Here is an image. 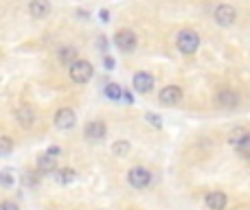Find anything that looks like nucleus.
Masks as SVG:
<instances>
[{
    "label": "nucleus",
    "instance_id": "2eb2a0df",
    "mask_svg": "<svg viewBox=\"0 0 250 210\" xmlns=\"http://www.w3.org/2000/svg\"><path fill=\"white\" fill-rule=\"evenodd\" d=\"M215 103L220 107H237L239 96L235 95V92H230V90H222L220 95L215 96Z\"/></svg>",
    "mask_w": 250,
    "mask_h": 210
},
{
    "label": "nucleus",
    "instance_id": "4be33fe9",
    "mask_svg": "<svg viewBox=\"0 0 250 210\" xmlns=\"http://www.w3.org/2000/svg\"><path fill=\"white\" fill-rule=\"evenodd\" d=\"M0 210H20L16 202H0Z\"/></svg>",
    "mask_w": 250,
    "mask_h": 210
},
{
    "label": "nucleus",
    "instance_id": "f257e3e1",
    "mask_svg": "<svg viewBox=\"0 0 250 210\" xmlns=\"http://www.w3.org/2000/svg\"><path fill=\"white\" fill-rule=\"evenodd\" d=\"M176 46L182 55H193L200 48V35L191 29H185L176 35Z\"/></svg>",
    "mask_w": 250,
    "mask_h": 210
},
{
    "label": "nucleus",
    "instance_id": "f03ea898",
    "mask_svg": "<svg viewBox=\"0 0 250 210\" xmlns=\"http://www.w3.org/2000/svg\"><path fill=\"white\" fill-rule=\"evenodd\" d=\"M68 75H70V79H73L75 83H88L92 79V75H95V68H92L90 61L77 59V61H73V64L68 66Z\"/></svg>",
    "mask_w": 250,
    "mask_h": 210
},
{
    "label": "nucleus",
    "instance_id": "6e6552de",
    "mask_svg": "<svg viewBox=\"0 0 250 210\" xmlns=\"http://www.w3.org/2000/svg\"><path fill=\"white\" fill-rule=\"evenodd\" d=\"M75 123H77V114H75V110H70V107H62V110H57L55 125L60 129H73Z\"/></svg>",
    "mask_w": 250,
    "mask_h": 210
},
{
    "label": "nucleus",
    "instance_id": "9d476101",
    "mask_svg": "<svg viewBox=\"0 0 250 210\" xmlns=\"http://www.w3.org/2000/svg\"><path fill=\"white\" fill-rule=\"evenodd\" d=\"M158 101L163 105H178L182 101V90L178 86H167L160 90L158 95Z\"/></svg>",
    "mask_w": 250,
    "mask_h": 210
},
{
    "label": "nucleus",
    "instance_id": "393cba45",
    "mask_svg": "<svg viewBox=\"0 0 250 210\" xmlns=\"http://www.w3.org/2000/svg\"><path fill=\"white\" fill-rule=\"evenodd\" d=\"M104 64H105V68H108V70L114 68V59H112V57H108V55L104 57Z\"/></svg>",
    "mask_w": 250,
    "mask_h": 210
},
{
    "label": "nucleus",
    "instance_id": "f8f14e48",
    "mask_svg": "<svg viewBox=\"0 0 250 210\" xmlns=\"http://www.w3.org/2000/svg\"><path fill=\"white\" fill-rule=\"evenodd\" d=\"M29 13L33 18H38V20H44V18L51 13V2H48V0H31Z\"/></svg>",
    "mask_w": 250,
    "mask_h": 210
},
{
    "label": "nucleus",
    "instance_id": "a878e982",
    "mask_svg": "<svg viewBox=\"0 0 250 210\" xmlns=\"http://www.w3.org/2000/svg\"><path fill=\"white\" fill-rule=\"evenodd\" d=\"M99 18H101V22H108V20H110V11H108V9H101V11H99Z\"/></svg>",
    "mask_w": 250,
    "mask_h": 210
},
{
    "label": "nucleus",
    "instance_id": "5701e85b",
    "mask_svg": "<svg viewBox=\"0 0 250 210\" xmlns=\"http://www.w3.org/2000/svg\"><path fill=\"white\" fill-rule=\"evenodd\" d=\"M46 153H48V155H53V158H57V155L62 153V149H60V147H48Z\"/></svg>",
    "mask_w": 250,
    "mask_h": 210
},
{
    "label": "nucleus",
    "instance_id": "ddd939ff",
    "mask_svg": "<svg viewBox=\"0 0 250 210\" xmlns=\"http://www.w3.org/2000/svg\"><path fill=\"white\" fill-rule=\"evenodd\" d=\"M207 206L208 210H224L226 208V193H222V191H211V193H207Z\"/></svg>",
    "mask_w": 250,
    "mask_h": 210
},
{
    "label": "nucleus",
    "instance_id": "aec40b11",
    "mask_svg": "<svg viewBox=\"0 0 250 210\" xmlns=\"http://www.w3.org/2000/svg\"><path fill=\"white\" fill-rule=\"evenodd\" d=\"M13 151V140L9 136H0V155H9Z\"/></svg>",
    "mask_w": 250,
    "mask_h": 210
},
{
    "label": "nucleus",
    "instance_id": "dca6fc26",
    "mask_svg": "<svg viewBox=\"0 0 250 210\" xmlns=\"http://www.w3.org/2000/svg\"><path fill=\"white\" fill-rule=\"evenodd\" d=\"M75 177H77V171H75V169L66 167V169H57V171H55V180L60 182V184H64V186L66 184H73Z\"/></svg>",
    "mask_w": 250,
    "mask_h": 210
},
{
    "label": "nucleus",
    "instance_id": "f3484780",
    "mask_svg": "<svg viewBox=\"0 0 250 210\" xmlns=\"http://www.w3.org/2000/svg\"><path fill=\"white\" fill-rule=\"evenodd\" d=\"M57 55H60V59L64 61V64H73V61H77V48L75 46H62L60 51H57Z\"/></svg>",
    "mask_w": 250,
    "mask_h": 210
},
{
    "label": "nucleus",
    "instance_id": "6ab92c4d",
    "mask_svg": "<svg viewBox=\"0 0 250 210\" xmlns=\"http://www.w3.org/2000/svg\"><path fill=\"white\" fill-rule=\"evenodd\" d=\"M112 153L114 155H121V158H123V155H127L129 153V142L127 140H117L112 145Z\"/></svg>",
    "mask_w": 250,
    "mask_h": 210
},
{
    "label": "nucleus",
    "instance_id": "1a4fd4ad",
    "mask_svg": "<svg viewBox=\"0 0 250 210\" xmlns=\"http://www.w3.org/2000/svg\"><path fill=\"white\" fill-rule=\"evenodd\" d=\"M132 86L136 92H141V95H147V92L154 90V77H151L149 73H136L132 79Z\"/></svg>",
    "mask_w": 250,
    "mask_h": 210
},
{
    "label": "nucleus",
    "instance_id": "bb28decb",
    "mask_svg": "<svg viewBox=\"0 0 250 210\" xmlns=\"http://www.w3.org/2000/svg\"><path fill=\"white\" fill-rule=\"evenodd\" d=\"M123 101H125V103H129V105H132V95H129V92H123Z\"/></svg>",
    "mask_w": 250,
    "mask_h": 210
},
{
    "label": "nucleus",
    "instance_id": "20e7f679",
    "mask_svg": "<svg viewBox=\"0 0 250 210\" xmlns=\"http://www.w3.org/2000/svg\"><path fill=\"white\" fill-rule=\"evenodd\" d=\"M136 44H138V39H136V33H134V31L121 29V31H117V33H114V46H117L119 51L132 53L134 48H136Z\"/></svg>",
    "mask_w": 250,
    "mask_h": 210
},
{
    "label": "nucleus",
    "instance_id": "a211bd4d",
    "mask_svg": "<svg viewBox=\"0 0 250 210\" xmlns=\"http://www.w3.org/2000/svg\"><path fill=\"white\" fill-rule=\"evenodd\" d=\"M104 95L112 101H121L123 99V88L119 86V83H108V86L104 88Z\"/></svg>",
    "mask_w": 250,
    "mask_h": 210
},
{
    "label": "nucleus",
    "instance_id": "4468645a",
    "mask_svg": "<svg viewBox=\"0 0 250 210\" xmlns=\"http://www.w3.org/2000/svg\"><path fill=\"white\" fill-rule=\"evenodd\" d=\"M38 171L40 173H55L57 171V158H53V155H48V153H42L38 158Z\"/></svg>",
    "mask_w": 250,
    "mask_h": 210
},
{
    "label": "nucleus",
    "instance_id": "9b49d317",
    "mask_svg": "<svg viewBox=\"0 0 250 210\" xmlns=\"http://www.w3.org/2000/svg\"><path fill=\"white\" fill-rule=\"evenodd\" d=\"M16 120L22 125L24 129H29V127H33L35 125V120H38V116H35V110L31 105H20L16 110Z\"/></svg>",
    "mask_w": 250,
    "mask_h": 210
},
{
    "label": "nucleus",
    "instance_id": "7ed1b4c3",
    "mask_svg": "<svg viewBox=\"0 0 250 210\" xmlns=\"http://www.w3.org/2000/svg\"><path fill=\"white\" fill-rule=\"evenodd\" d=\"M229 142L244 155V158H250V132L246 127H237L233 134H230Z\"/></svg>",
    "mask_w": 250,
    "mask_h": 210
},
{
    "label": "nucleus",
    "instance_id": "412c9836",
    "mask_svg": "<svg viewBox=\"0 0 250 210\" xmlns=\"http://www.w3.org/2000/svg\"><path fill=\"white\" fill-rule=\"evenodd\" d=\"M145 120L151 125V127H163V118H160L158 114H154V112H147V114H145Z\"/></svg>",
    "mask_w": 250,
    "mask_h": 210
},
{
    "label": "nucleus",
    "instance_id": "39448f33",
    "mask_svg": "<svg viewBox=\"0 0 250 210\" xmlns=\"http://www.w3.org/2000/svg\"><path fill=\"white\" fill-rule=\"evenodd\" d=\"M127 182L134 189H147L151 184V173L145 167H134L127 171Z\"/></svg>",
    "mask_w": 250,
    "mask_h": 210
},
{
    "label": "nucleus",
    "instance_id": "0eeeda50",
    "mask_svg": "<svg viewBox=\"0 0 250 210\" xmlns=\"http://www.w3.org/2000/svg\"><path fill=\"white\" fill-rule=\"evenodd\" d=\"M105 134H108V127H105L104 120H90V123L83 127V136H86L88 140H92V142L104 140Z\"/></svg>",
    "mask_w": 250,
    "mask_h": 210
},
{
    "label": "nucleus",
    "instance_id": "423d86ee",
    "mask_svg": "<svg viewBox=\"0 0 250 210\" xmlns=\"http://www.w3.org/2000/svg\"><path fill=\"white\" fill-rule=\"evenodd\" d=\"M213 20L220 26H233L235 20H237V11H235V7H230V4H220V7L215 9V13H213Z\"/></svg>",
    "mask_w": 250,
    "mask_h": 210
},
{
    "label": "nucleus",
    "instance_id": "b1692460",
    "mask_svg": "<svg viewBox=\"0 0 250 210\" xmlns=\"http://www.w3.org/2000/svg\"><path fill=\"white\" fill-rule=\"evenodd\" d=\"M97 46H99L101 51L105 53V48H108V39H105V38H99V39H97Z\"/></svg>",
    "mask_w": 250,
    "mask_h": 210
}]
</instances>
